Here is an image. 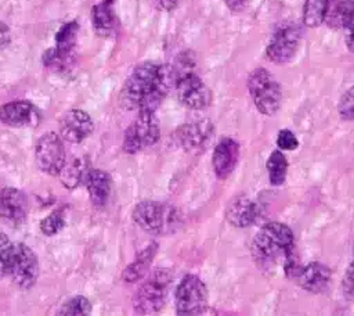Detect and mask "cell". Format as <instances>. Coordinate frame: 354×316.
<instances>
[{"label":"cell","mask_w":354,"mask_h":316,"mask_svg":"<svg viewBox=\"0 0 354 316\" xmlns=\"http://www.w3.org/2000/svg\"><path fill=\"white\" fill-rule=\"evenodd\" d=\"M248 90L257 111L272 116L278 112L282 101V90L275 76L266 68H254L248 75Z\"/></svg>","instance_id":"4"},{"label":"cell","mask_w":354,"mask_h":316,"mask_svg":"<svg viewBox=\"0 0 354 316\" xmlns=\"http://www.w3.org/2000/svg\"><path fill=\"white\" fill-rule=\"evenodd\" d=\"M206 284L196 274H185L174 290V308L180 316L202 315L207 309Z\"/></svg>","instance_id":"7"},{"label":"cell","mask_w":354,"mask_h":316,"mask_svg":"<svg viewBox=\"0 0 354 316\" xmlns=\"http://www.w3.org/2000/svg\"><path fill=\"white\" fill-rule=\"evenodd\" d=\"M174 87L178 101L187 108L201 111L210 105L212 93L207 85L192 69V65H180V71H176Z\"/></svg>","instance_id":"6"},{"label":"cell","mask_w":354,"mask_h":316,"mask_svg":"<svg viewBox=\"0 0 354 316\" xmlns=\"http://www.w3.org/2000/svg\"><path fill=\"white\" fill-rule=\"evenodd\" d=\"M160 136V128L155 112L140 111L138 116L129 125L123 137V150L127 154H137L153 146Z\"/></svg>","instance_id":"9"},{"label":"cell","mask_w":354,"mask_h":316,"mask_svg":"<svg viewBox=\"0 0 354 316\" xmlns=\"http://www.w3.org/2000/svg\"><path fill=\"white\" fill-rule=\"evenodd\" d=\"M153 1L156 7L163 11H173L178 4V0H153Z\"/></svg>","instance_id":"36"},{"label":"cell","mask_w":354,"mask_h":316,"mask_svg":"<svg viewBox=\"0 0 354 316\" xmlns=\"http://www.w3.org/2000/svg\"><path fill=\"white\" fill-rule=\"evenodd\" d=\"M131 216L138 227L152 234L173 233L183 222L178 208L153 200L138 202L134 207Z\"/></svg>","instance_id":"3"},{"label":"cell","mask_w":354,"mask_h":316,"mask_svg":"<svg viewBox=\"0 0 354 316\" xmlns=\"http://www.w3.org/2000/svg\"><path fill=\"white\" fill-rule=\"evenodd\" d=\"M213 123L209 119H199L195 122L181 125L176 133V143L185 151H194L202 148L213 133Z\"/></svg>","instance_id":"14"},{"label":"cell","mask_w":354,"mask_h":316,"mask_svg":"<svg viewBox=\"0 0 354 316\" xmlns=\"http://www.w3.org/2000/svg\"><path fill=\"white\" fill-rule=\"evenodd\" d=\"M344 30V43L350 53L354 54V12L348 17V19L344 22L343 28Z\"/></svg>","instance_id":"33"},{"label":"cell","mask_w":354,"mask_h":316,"mask_svg":"<svg viewBox=\"0 0 354 316\" xmlns=\"http://www.w3.org/2000/svg\"><path fill=\"white\" fill-rule=\"evenodd\" d=\"M176 80V68L170 64L142 62L127 76L122 91L120 104L126 109L155 112L169 94Z\"/></svg>","instance_id":"1"},{"label":"cell","mask_w":354,"mask_h":316,"mask_svg":"<svg viewBox=\"0 0 354 316\" xmlns=\"http://www.w3.org/2000/svg\"><path fill=\"white\" fill-rule=\"evenodd\" d=\"M11 40V32H10V28L0 21V50L4 49Z\"/></svg>","instance_id":"34"},{"label":"cell","mask_w":354,"mask_h":316,"mask_svg":"<svg viewBox=\"0 0 354 316\" xmlns=\"http://www.w3.org/2000/svg\"><path fill=\"white\" fill-rule=\"evenodd\" d=\"M19 288H30L39 276V262L35 252L24 243L12 241L7 262V274Z\"/></svg>","instance_id":"8"},{"label":"cell","mask_w":354,"mask_h":316,"mask_svg":"<svg viewBox=\"0 0 354 316\" xmlns=\"http://www.w3.org/2000/svg\"><path fill=\"white\" fill-rule=\"evenodd\" d=\"M87 172L88 170L86 169L84 159L79 158V159H73L72 162H68V164L65 162L58 175L65 187L73 188L84 179Z\"/></svg>","instance_id":"24"},{"label":"cell","mask_w":354,"mask_h":316,"mask_svg":"<svg viewBox=\"0 0 354 316\" xmlns=\"http://www.w3.org/2000/svg\"><path fill=\"white\" fill-rule=\"evenodd\" d=\"M0 121L15 128L35 126L39 122V114L28 101H12L0 107Z\"/></svg>","instance_id":"18"},{"label":"cell","mask_w":354,"mask_h":316,"mask_svg":"<svg viewBox=\"0 0 354 316\" xmlns=\"http://www.w3.org/2000/svg\"><path fill=\"white\" fill-rule=\"evenodd\" d=\"M69 58H71V53H65L54 47L44 53L43 64L48 68L61 69V68H65V65L69 62Z\"/></svg>","instance_id":"27"},{"label":"cell","mask_w":354,"mask_h":316,"mask_svg":"<svg viewBox=\"0 0 354 316\" xmlns=\"http://www.w3.org/2000/svg\"><path fill=\"white\" fill-rule=\"evenodd\" d=\"M295 236L292 229L281 222H268L260 227L250 244V254L259 269L272 270L278 262L293 252Z\"/></svg>","instance_id":"2"},{"label":"cell","mask_w":354,"mask_h":316,"mask_svg":"<svg viewBox=\"0 0 354 316\" xmlns=\"http://www.w3.org/2000/svg\"><path fill=\"white\" fill-rule=\"evenodd\" d=\"M301 28L295 22L279 25L266 46V58L274 64L283 65L297 53L301 42Z\"/></svg>","instance_id":"10"},{"label":"cell","mask_w":354,"mask_h":316,"mask_svg":"<svg viewBox=\"0 0 354 316\" xmlns=\"http://www.w3.org/2000/svg\"><path fill=\"white\" fill-rule=\"evenodd\" d=\"M268 180L272 186H282L288 175V159L281 150H274L266 162Z\"/></svg>","instance_id":"23"},{"label":"cell","mask_w":354,"mask_h":316,"mask_svg":"<svg viewBox=\"0 0 354 316\" xmlns=\"http://www.w3.org/2000/svg\"><path fill=\"white\" fill-rule=\"evenodd\" d=\"M94 123L91 116L82 109H69L65 112L59 121V136L68 143H82L86 137L91 134Z\"/></svg>","instance_id":"12"},{"label":"cell","mask_w":354,"mask_h":316,"mask_svg":"<svg viewBox=\"0 0 354 316\" xmlns=\"http://www.w3.org/2000/svg\"><path fill=\"white\" fill-rule=\"evenodd\" d=\"M65 226L64 216L59 212H53L47 218H44L40 223V230L46 236H54L57 234L62 227Z\"/></svg>","instance_id":"29"},{"label":"cell","mask_w":354,"mask_h":316,"mask_svg":"<svg viewBox=\"0 0 354 316\" xmlns=\"http://www.w3.org/2000/svg\"><path fill=\"white\" fill-rule=\"evenodd\" d=\"M339 115L344 121H354V85L346 90V93L342 96L339 105Z\"/></svg>","instance_id":"28"},{"label":"cell","mask_w":354,"mask_h":316,"mask_svg":"<svg viewBox=\"0 0 354 316\" xmlns=\"http://www.w3.org/2000/svg\"><path fill=\"white\" fill-rule=\"evenodd\" d=\"M91 19H93V26L97 35L109 36L113 33L116 26V19L109 4L102 1L101 4L94 6L91 11Z\"/></svg>","instance_id":"22"},{"label":"cell","mask_w":354,"mask_h":316,"mask_svg":"<svg viewBox=\"0 0 354 316\" xmlns=\"http://www.w3.org/2000/svg\"><path fill=\"white\" fill-rule=\"evenodd\" d=\"M296 279L304 291L311 294H321L329 288L332 272L325 263L310 262L306 266H300Z\"/></svg>","instance_id":"17"},{"label":"cell","mask_w":354,"mask_h":316,"mask_svg":"<svg viewBox=\"0 0 354 316\" xmlns=\"http://www.w3.org/2000/svg\"><path fill=\"white\" fill-rule=\"evenodd\" d=\"M158 251V245L156 244H149L145 249H142L134 262H131L122 273V279L127 283H134L137 281L138 279H141L147 272H148V267L155 256Z\"/></svg>","instance_id":"20"},{"label":"cell","mask_w":354,"mask_h":316,"mask_svg":"<svg viewBox=\"0 0 354 316\" xmlns=\"http://www.w3.org/2000/svg\"><path fill=\"white\" fill-rule=\"evenodd\" d=\"M77 32H79V25L76 21H71L62 25L55 35V47L61 51L72 53Z\"/></svg>","instance_id":"25"},{"label":"cell","mask_w":354,"mask_h":316,"mask_svg":"<svg viewBox=\"0 0 354 316\" xmlns=\"http://www.w3.org/2000/svg\"><path fill=\"white\" fill-rule=\"evenodd\" d=\"M171 270L156 269L148 279L138 287L134 298V310L140 315H152L159 312L166 302L169 288L171 284Z\"/></svg>","instance_id":"5"},{"label":"cell","mask_w":354,"mask_h":316,"mask_svg":"<svg viewBox=\"0 0 354 316\" xmlns=\"http://www.w3.org/2000/svg\"><path fill=\"white\" fill-rule=\"evenodd\" d=\"M225 6L232 11V12H239L242 11L246 4L249 3V0H224Z\"/></svg>","instance_id":"35"},{"label":"cell","mask_w":354,"mask_h":316,"mask_svg":"<svg viewBox=\"0 0 354 316\" xmlns=\"http://www.w3.org/2000/svg\"><path fill=\"white\" fill-rule=\"evenodd\" d=\"M342 291L347 299H354V259L347 266L343 280H342Z\"/></svg>","instance_id":"32"},{"label":"cell","mask_w":354,"mask_h":316,"mask_svg":"<svg viewBox=\"0 0 354 316\" xmlns=\"http://www.w3.org/2000/svg\"><path fill=\"white\" fill-rule=\"evenodd\" d=\"M28 215V200L25 193L15 187H3L0 190V218L10 226H18L25 222Z\"/></svg>","instance_id":"13"},{"label":"cell","mask_w":354,"mask_h":316,"mask_svg":"<svg viewBox=\"0 0 354 316\" xmlns=\"http://www.w3.org/2000/svg\"><path fill=\"white\" fill-rule=\"evenodd\" d=\"M90 198L95 207H104L111 195V176L101 169H91L84 176Z\"/></svg>","instance_id":"19"},{"label":"cell","mask_w":354,"mask_h":316,"mask_svg":"<svg viewBox=\"0 0 354 316\" xmlns=\"http://www.w3.org/2000/svg\"><path fill=\"white\" fill-rule=\"evenodd\" d=\"M91 312V304L82 295L73 297L62 304L58 310V315H68V316H86Z\"/></svg>","instance_id":"26"},{"label":"cell","mask_w":354,"mask_h":316,"mask_svg":"<svg viewBox=\"0 0 354 316\" xmlns=\"http://www.w3.org/2000/svg\"><path fill=\"white\" fill-rule=\"evenodd\" d=\"M113 1H115V0H104V3H106V4H109V6H111Z\"/></svg>","instance_id":"37"},{"label":"cell","mask_w":354,"mask_h":316,"mask_svg":"<svg viewBox=\"0 0 354 316\" xmlns=\"http://www.w3.org/2000/svg\"><path fill=\"white\" fill-rule=\"evenodd\" d=\"M11 244L12 241H10L6 234L0 233V280L7 274V262L11 251Z\"/></svg>","instance_id":"31"},{"label":"cell","mask_w":354,"mask_h":316,"mask_svg":"<svg viewBox=\"0 0 354 316\" xmlns=\"http://www.w3.org/2000/svg\"><path fill=\"white\" fill-rule=\"evenodd\" d=\"M277 146L281 151H292L299 147V140L292 130L281 129L277 134Z\"/></svg>","instance_id":"30"},{"label":"cell","mask_w":354,"mask_h":316,"mask_svg":"<svg viewBox=\"0 0 354 316\" xmlns=\"http://www.w3.org/2000/svg\"><path fill=\"white\" fill-rule=\"evenodd\" d=\"M261 207L249 197H235L225 209L227 222L236 229H246L257 222Z\"/></svg>","instance_id":"16"},{"label":"cell","mask_w":354,"mask_h":316,"mask_svg":"<svg viewBox=\"0 0 354 316\" xmlns=\"http://www.w3.org/2000/svg\"><path fill=\"white\" fill-rule=\"evenodd\" d=\"M332 0H304L301 21L307 28H318L325 22Z\"/></svg>","instance_id":"21"},{"label":"cell","mask_w":354,"mask_h":316,"mask_svg":"<svg viewBox=\"0 0 354 316\" xmlns=\"http://www.w3.org/2000/svg\"><path fill=\"white\" fill-rule=\"evenodd\" d=\"M35 158L37 166L48 173L58 175L65 164L64 140L55 132H47L36 143Z\"/></svg>","instance_id":"11"},{"label":"cell","mask_w":354,"mask_h":316,"mask_svg":"<svg viewBox=\"0 0 354 316\" xmlns=\"http://www.w3.org/2000/svg\"><path fill=\"white\" fill-rule=\"evenodd\" d=\"M239 143L232 137H223L212 154V168L218 179H227L239 161Z\"/></svg>","instance_id":"15"}]
</instances>
